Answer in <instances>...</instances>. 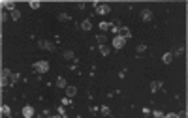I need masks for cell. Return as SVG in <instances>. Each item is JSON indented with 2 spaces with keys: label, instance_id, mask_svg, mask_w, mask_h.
Listing matches in <instances>:
<instances>
[{
  "label": "cell",
  "instance_id": "6da1fadb",
  "mask_svg": "<svg viewBox=\"0 0 188 118\" xmlns=\"http://www.w3.org/2000/svg\"><path fill=\"white\" fill-rule=\"evenodd\" d=\"M94 9H96L98 15H107V13H111V6L109 4H102V2H94Z\"/></svg>",
  "mask_w": 188,
  "mask_h": 118
},
{
  "label": "cell",
  "instance_id": "d4e9b609",
  "mask_svg": "<svg viewBox=\"0 0 188 118\" xmlns=\"http://www.w3.org/2000/svg\"><path fill=\"white\" fill-rule=\"evenodd\" d=\"M58 19H60V21H68L70 15H68V13H58Z\"/></svg>",
  "mask_w": 188,
  "mask_h": 118
},
{
  "label": "cell",
  "instance_id": "4316f807",
  "mask_svg": "<svg viewBox=\"0 0 188 118\" xmlns=\"http://www.w3.org/2000/svg\"><path fill=\"white\" fill-rule=\"evenodd\" d=\"M154 118H164V113L162 111H154Z\"/></svg>",
  "mask_w": 188,
  "mask_h": 118
},
{
  "label": "cell",
  "instance_id": "cb8c5ba5",
  "mask_svg": "<svg viewBox=\"0 0 188 118\" xmlns=\"http://www.w3.org/2000/svg\"><path fill=\"white\" fill-rule=\"evenodd\" d=\"M100 28H102V30H109V28H111V24H109V23H100Z\"/></svg>",
  "mask_w": 188,
  "mask_h": 118
},
{
  "label": "cell",
  "instance_id": "5b68a950",
  "mask_svg": "<svg viewBox=\"0 0 188 118\" xmlns=\"http://www.w3.org/2000/svg\"><path fill=\"white\" fill-rule=\"evenodd\" d=\"M23 116H24V118H32V116H34V109H32L30 105H24V107H23Z\"/></svg>",
  "mask_w": 188,
  "mask_h": 118
},
{
  "label": "cell",
  "instance_id": "ac0fdd59",
  "mask_svg": "<svg viewBox=\"0 0 188 118\" xmlns=\"http://www.w3.org/2000/svg\"><path fill=\"white\" fill-rule=\"evenodd\" d=\"M136 51H137V53L141 55V53H145V51H147V45H145V43H139V45L136 47Z\"/></svg>",
  "mask_w": 188,
  "mask_h": 118
},
{
  "label": "cell",
  "instance_id": "44dd1931",
  "mask_svg": "<svg viewBox=\"0 0 188 118\" xmlns=\"http://www.w3.org/2000/svg\"><path fill=\"white\" fill-rule=\"evenodd\" d=\"M2 114H4V116H10V114H12V111H10L8 105H2Z\"/></svg>",
  "mask_w": 188,
  "mask_h": 118
},
{
  "label": "cell",
  "instance_id": "f1b7e54d",
  "mask_svg": "<svg viewBox=\"0 0 188 118\" xmlns=\"http://www.w3.org/2000/svg\"><path fill=\"white\" fill-rule=\"evenodd\" d=\"M177 118H186V111H181V113L177 114Z\"/></svg>",
  "mask_w": 188,
  "mask_h": 118
},
{
  "label": "cell",
  "instance_id": "3957f363",
  "mask_svg": "<svg viewBox=\"0 0 188 118\" xmlns=\"http://www.w3.org/2000/svg\"><path fill=\"white\" fill-rule=\"evenodd\" d=\"M124 45H126V39H124V38H122L120 34L113 38V47H115V49H122Z\"/></svg>",
  "mask_w": 188,
  "mask_h": 118
},
{
  "label": "cell",
  "instance_id": "4dcf8cb0",
  "mask_svg": "<svg viewBox=\"0 0 188 118\" xmlns=\"http://www.w3.org/2000/svg\"><path fill=\"white\" fill-rule=\"evenodd\" d=\"M51 118H62V116H60V114H55V116H51Z\"/></svg>",
  "mask_w": 188,
  "mask_h": 118
},
{
  "label": "cell",
  "instance_id": "5bb4252c",
  "mask_svg": "<svg viewBox=\"0 0 188 118\" xmlns=\"http://www.w3.org/2000/svg\"><path fill=\"white\" fill-rule=\"evenodd\" d=\"M10 17H12L13 21H19V19H21V13H19V9H13V11H10Z\"/></svg>",
  "mask_w": 188,
  "mask_h": 118
},
{
  "label": "cell",
  "instance_id": "9c48e42d",
  "mask_svg": "<svg viewBox=\"0 0 188 118\" xmlns=\"http://www.w3.org/2000/svg\"><path fill=\"white\" fill-rule=\"evenodd\" d=\"M2 8L10 9V11H13L15 9V2H12V0H6V2H2Z\"/></svg>",
  "mask_w": 188,
  "mask_h": 118
},
{
  "label": "cell",
  "instance_id": "9a60e30c",
  "mask_svg": "<svg viewBox=\"0 0 188 118\" xmlns=\"http://www.w3.org/2000/svg\"><path fill=\"white\" fill-rule=\"evenodd\" d=\"M62 56H64V60H73V58H75L73 51H64V55H62Z\"/></svg>",
  "mask_w": 188,
  "mask_h": 118
},
{
  "label": "cell",
  "instance_id": "7a4b0ae2",
  "mask_svg": "<svg viewBox=\"0 0 188 118\" xmlns=\"http://www.w3.org/2000/svg\"><path fill=\"white\" fill-rule=\"evenodd\" d=\"M34 71H36V73H47L49 62L47 60H38V62H34Z\"/></svg>",
  "mask_w": 188,
  "mask_h": 118
},
{
  "label": "cell",
  "instance_id": "4fadbf2b",
  "mask_svg": "<svg viewBox=\"0 0 188 118\" xmlns=\"http://www.w3.org/2000/svg\"><path fill=\"white\" fill-rule=\"evenodd\" d=\"M56 86H58V88H66V86H68L66 79L64 77H58V79H56Z\"/></svg>",
  "mask_w": 188,
  "mask_h": 118
},
{
  "label": "cell",
  "instance_id": "277c9868",
  "mask_svg": "<svg viewBox=\"0 0 188 118\" xmlns=\"http://www.w3.org/2000/svg\"><path fill=\"white\" fill-rule=\"evenodd\" d=\"M38 45H40L41 49H45V51H55V45L49 43V41H45V39H40V41H38Z\"/></svg>",
  "mask_w": 188,
  "mask_h": 118
},
{
  "label": "cell",
  "instance_id": "83f0119b",
  "mask_svg": "<svg viewBox=\"0 0 188 118\" xmlns=\"http://www.w3.org/2000/svg\"><path fill=\"white\" fill-rule=\"evenodd\" d=\"M62 103H64V105H72V98H64Z\"/></svg>",
  "mask_w": 188,
  "mask_h": 118
},
{
  "label": "cell",
  "instance_id": "52a82bcc",
  "mask_svg": "<svg viewBox=\"0 0 188 118\" xmlns=\"http://www.w3.org/2000/svg\"><path fill=\"white\" fill-rule=\"evenodd\" d=\"M81 30H83V32H90V30H92V23H90V19L81 21Z\"/></svg>",
  "mask_w": 188,
  "mask_h": 118
},
{
  "label": "cell",
  "instance_id": "2e32d148",
  "mask_svg": "<svg viewBox=\"0 0 188 118\" xmlns=\"http://www.w3.org/2000/svg\"><path fill=\"white\" fill-rule=\"evenodd\" d=\"M96 41H98L100 45H105V41H107V38H105L104 34H98V36H96Z\"/></svg>",
  "mask_w": 188,
  "mask_h": 118
},
{
  "label": "cell",
  "instance_id": "7402d4cb",
  "mask_svg": "<svg viewBox=\"0 0 188 118\" xmlns=\"http://www.w3.org/2000/svg\"><path fill=\"white\" fill-rule=\"evenodd\" d=\"M100 113H102V114H104V116H107V114H109V113H111V109H109V107H107V105H104V107H102V109H100Z\"/></svg>",
  "mask_w": 188,
  "mask_h": 118
},
{
  "label": "cell",
  "instance_id": "484cf974",
  "mask_svg": "<svg viewBox=\"0 0 188 118\" xmlns=\"http://www.w3.org/2000/svg\"><path fill=\"white\" fill-rule=\"evenodd\" d=\"M58 114H60L62 118H68V116H66V111H64V107H62V105L58 107Z\"/></svg>",
  "mask_w": 188,
  "mask_h": 118
},
{
  "label": "cell",
  "instance_id": "f546056e",
  "mask_svg": "<svg viewBox=\"0 0 188 118\" xmlns=\"http://www.w3.org/2000/svg\"><path fill=\"white\" fill-rule=\"evenodd\" d=\"M164 118H177L175 113H169V114H164Z\"/></svg>",
  "mask_w": 188,
  "mask_h": 118
},
{
  "label": "cell",
  "instance_id": "8fae6325",
  "mask_svg": "<svg viewBox=\"0 0 188 118\" xmlns=\"http://www.w3.org/2000/svg\"><path fill=\"white\" fill-rule=\"evenodd\" d=\"M160 88H162V81H152L151 83V90L152 92H158Z\"/></svg>",
  "mask_w": 188,
  "mask_h": 118
},
{
  "label": "cell",
  "instance_id": "8992f818",
  "mask_svg": "<svg viewBox=\"0 0 188 118\" xmlns=\"http://www.w3.org/2000/svg\"><path fill=\"white\" fill-rule=\"evenodd\" d=\"M141 19L149 23V21H152V19H154V15H152V11H151V9H143V11H141Z\"/></svg>",
  "mask_w": 188,
  "mask_h": 118
},
{
  "label": "cell",
  "instance_id": "30bf717a",
  "mask_svg": "<svg viewBox=\"0 0 188 118\" xmlns=\"http://www.w3.org/2000/svg\"><path fill=\"white\" fill-rule=\"evenodd\" d=\"M120 36H122L124 39H130V38H132V32H130L126 26H122V28H120Z\"/></svg>",
  "mask_w": 188,
  "mask_h": 118
},
{
  "label": "cell",
  "instance_id": "ffe728a7",
  "mask_svg": "<svg viewBox=\"0 0 188 118\" xmlns=\"http://www.w3.org/2000/svg\"><path fill=\"white\" fill-rule=\"evenodd\" d=\"M40 6H41V2H40V0H32V2H30V8H32V9H38Z\"/></svg>",
  "mask_w": 188,
  "mask_h": 118
},
{
  "label": "cell",
  "instance_id": "603a6c76",
  "mask_svg": "<svg viewBox=\"0 0 188 118\" xmlns=\"http://www.w3.org/2000/svg\"><path fill=\"white\" fill-rule=\"evenodd\" d=\"M8 17H10V15H8L6 11H2V13H0V21H2V24H4L6 21H8Z\"/></svg>",
  "mask_w": 188,
  "mask_h": 118
},
{
  "label": "cell",
  "instance_id": "ba28073f",
  "mask_svg": "<svg viewBox=\"0 0 188 118\" xmlns=\"http://www.w3.org/2000/svg\"><path fill=\"white\" fill-rule=\"evenodd\" d=\"M77 94V88L75 86H66V98H73Z\"/></svg>",
  "mask_w": 188,
  "mask_h": 118
},
{
  "label": "cell",
  "instance_id": "7c38bea8",
  "mask_svg": "<svg viewBox=\"0 0 188 118\" xmlns=\"http://www.w3.org/2000/svg\"><path fill=\"white\" fill-rule=\"evenodd\" d=\"M12 84V81H10V77H6V75H2V79H0V86L2 88H6V86H10Z\"/></svg>",
  "mask_w": 188,
  "mask_h": 118
},
{
  "label": "cell",
  "instance_id": "e0dca14e",
  "mask_svg": "<svg viewBox=\"0 0 188 118\" xmlns=\"http://www.w3.org/2000/svg\"><path fill=\"white\" fill-rule=\"evenodd\" d=\"M162 60H164V64H169L173 60V55H171V53H166V55L162 56Z\"/></svg>",
  "mask_w": 188,
  "mask_h": 118
},
{
  "label": "cell",
  "instance_id": "d6986e66",
  "mask_svg": "<svg viewBox=\"0 0 188 118\" xmlns=\"http://www.w3.org/2000/svg\"><path fill=\"white\" fill-rule=\"evenodd\" d=\"M100 53H102L104 56H107V55H109V47H107V45H100Z\"/></svg>",
  "mask_w": 188,
  "mask_h": 118
}]
</instances>
